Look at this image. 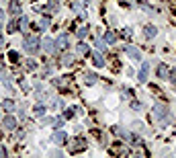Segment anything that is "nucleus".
I'll use <instances>...</instances> for the list:
<instances>
[{"instance_id": "412c9836", "label": "nucleus", "mask_w": 176, "mask_h": 158, "mask_svg": "<svg viewBox=\"0 0 176 158\" xmlns=\"http://www.w3.org/2000/svg\"><path fill=\"white\" fill-rule=\"evenodd\" d=\"M76 35H78L80 39H82V37H86V35H88V29H86V27H80V29L76 31Z\"/></svg>"}, {"instance_id": "bb28decb", "label": "nucleus", "mask_w": 176, "mask_h": 158, "mask_svg": "<svg viewBox=\"0 0 176 158\" xmlns=\"http://www.w3.org/2000/svg\"><path fill=\"white\" fill-rule=\"evenodd\" d=\"M10 60H12V62H19V54H16V51H10Z\"/></svg>"}, {"instance_id": "2eb2a0df", "label": "nucleus", "mask_w": 176, "mask_h": 158, "mask_svg": "<svg viewBox=\"0 0 176 158\" xmlns=\"http://www.w3.org/2000/svg\"><path fill=\"white\" fill-rule=\"evenodd\" d=\"M33 113H35V115H39V117H43V115H45V107H43L41 103H37V105L33 107Z\"/></svg>"}, {"instance_id": "f3484780", "label": "nucleus", "mask_w": 176, "mask_h": 158, "mask_svg": "<svg viewBox=\"0 0 176 158\" xmlns=\"http://www.w3.org/2000/svg\"><path fill=\"white\" fill-rule=\"evenodd\" d=\"M0 80H2V84H4V86H8V89H10V74L0 72Z\"/></svg>"}, {"instance_id": "473e14b6", "label": "nucleus", "mask_w": 176, "mask_h": 158, "mask_svg": "<svg viewBox=\"0 0 176 158\" xmlns=\"http://www.w3.org/2000/svg\"><path fill=\"white\" fill-rule=\"evenodd\" d=\"M2 19H4V12H2V10H0V21H2Z\"/></svg>"}, {"instance_id": "6ab92c4d", "label": "nucleus", "mask_w": 176, "mask_h": 158, "mask_svg": "<svg viewBox=\"0 0 176 158\" xmlns=\"http://www.w3.org/2000/svg\"><path fill=\"white\" fill-rule=\"evenodd\" d=\"M47 8H49V12H58V10H59V4H58V2H55V0H49Z\"/></svg>"}, {"instance_id": "dca6fc26", "label": "nucleus", "mask_w": 176, "mask_h": 158, "mask_svg": "<svg viewBox=\"0 0 176 158\" xmlns=\"http://www.w3.org/2000/svg\"><path fill=\"white\" fill-rule=\"evenodd\" d=\"M2 109H4L6 113H10V111L15 109V103H12V101H10V99H6L4 103H2Z\"/></svg>"}, {"instance_id": "2f4dec72", "label": "nucleus", "mask_w": 176, "mask_h": 158, "mask_svg": "<svg viewBox=\"0 0 176 158\" xmlns=\"http://www.w3.org/2000/svg\"><path fill=\"white\" fill-rule=\"evenodd\" d=\"M0 156H6V148H2V146H0Z\"/></svg>"}, {"instance_id": "9d476101", "label": "nucleus", "mask_w": 176, "mask_h": 158, "mask_svg": "<svg viewBox=\"0 0 176 158\" xmlns=\"http://www.w3.org/2000/svg\"><path fill=\"white\" fill-rule=\"evenodd\" d=\"M4 127L6 129H15L16 127V119L12 117V115H6L4 117Z\"/></svg>"}, {"instance_id": "aec40b11", "label": "nucleus", "mask_w": 176, "mask_h": 158, "mask_svg": "<svg viewBox=\"0 0 176 158\" xmlns=\"http://www.w3.org/2000/svg\"><path fill=\"white\" fill-rule=\"evenodd\" d=\"M143 33H146V37H154V35H156V27L147 25L146 29H143Z\"/></svg>"}, {"instance_id": "7c9ffc66", "label": "nucleus", "mask_w": 176, "mask_h": 158, "mask_svg": "<svg viewBox=\"0 0 176 158\" xmlns=\"http://www.w3.org/2000/svg\"><path fill=\"white\" fill-rule=\"evenodd\" d=\"M74 113H76V111H74V109H68V111H66V117H72Z\"/></svg>"}, {"instance_id": "0eeeda50", "label": "nucleus", "mask_w": 176, "mask_h": 158, "mask_svg": "<svg viewBox=\"0 0 176 158\" xmlns=\"http://www.w3.org/2000/svg\"><path fill=\"white\" fill-rule=\"evenodd\" d=\"M8 12L10 15H19L21 12V2L19 0H10L8 2Z\"/></svg>"}, {"instance_id": "ddd939ff", "label": "nucleus", "mask_w": 176, "mask_h": 158, "mask_svg": "<svg viewBox=\"0 0 176 158\" xmlns=\"http://www.w3.org/2000/svg\"><path fill=\"white\" fill-rule=\"evenodd\" d=\"M115 41H117V33L107 31V33H104V43H115Z\"/></svg>"}, {"instance_id": "5701e85b", "label": "nucleus", "mask_w": 176, "mask_h": 158, "mask_svg": "<svg viewBox=\"0 0 176 158\" xmlns=\"http://www.w3.org/2000/svg\"><path fill=\"white\" fill-rule=\"evenodd\" d=\"M113 132L117 133V136H121V138H127V133H125V129H123V127H115Z\"/></svg>"}, {"instance_id": "393cba45", "label": "nucleus", "mask_w": 176, "mask_h": 158, "mask_svg": "<svg viewBox=\"0 0 176 158\" xmlns=\"http://www.w3.org/2000/svg\"><path fill=\"white\" fill-rule=\"evenodd\" d=\"M78 51H80V54H88V45L86 43H80L78 45Z\"/></svg>"}, {"instance_id": "39448f33", "label": "nucleus", "mask_w": 176, "mask_h": 158, "mask_svg": "<svg viewBox=\"0 0 176 158\" xmlns=\"http://www.w3.org/2000/svg\"><path fill=\"white\" fill-rule=\"evenodd\" d=\"M147 72H150V64L143 62L141 70H139V74H137V80H139V82H146V80H147Z\"/></svg>"}, {"instance_id": "7ed1b4c3", "label": "nucleus", "mask_w": 176, "mask_h": 158, "mask_svg": "<svg viewBox=\"0 0 176 158\" xmlns=\"http://www.w3.org/2000/svg\"><path fill=\"white\" fill-rule=\"evenodd\" d=\"M88 146V142L84 138H78L76 140V144H70V152H80V150H84Z\"/></svg>"}, {"instance_id": "c756f323", "label": "nucleus", "mask_w": 176, "mask_h": 158, "mask_svg": "<svg viewBox=\"0 0 176 158\" xmlns=\"http://www.w3.org/2000/svg\"><path fill=\"white\" fill-rule=\"evenodd\" d=\"M19 117L25 119V107H19Z\"/></svg>"}, {"instance_id": "9b49d317", "label": "nucleus", "mask_w": 176, "mask_h": 158, "mask_svg": "<svg viewBox=\"0 0 176 158\" xmlns=\"http://www.w3.org/2000/svg\"><path fill=\"white\" fill-rule=\"evenodd\" d=\"M168 74H170V72H168V66L166 64H160L158 66V78H168Z\"/></svg>"}, {"instance_id": "4468645a", "label": "nucleus", "mask_w": 176, "mask_h": 158, "mask_svg": "<svg viewBox=\"0 0 176 158\" xmlns=\"http://www.w3.org/2000/svg\"><path fill=\"white\" fill-rule=\"evenodd\" d=\"M49 27V19L47 17H41V21H39V25L35 27V29H39V31H43V29H47Z\"/></svg>"}, {"instance_id": "c85d7f7f", "label": "nucleus", "mask_w": 176, "mask_h": 158, "mask_svg": "<svg viewBox=\"0 0 176 158\" xmlns=\"http://www.w3.org/2000/svg\"><path fill=\"white\" fill-rule=\"evenodd\" d=\"M96 47H98V50H103V47H104V41L103 39H96Z\"/></svg>"}, {"instance_id": "b1692460", "label": "nucleus", "mask_w": 176, "mask_h": 158, "mask_svg": "<svg viewBox=\"0 0 176 158\" xmlns=\"http://www.w3.org/2000/svg\"><path fill=\"white\" fill-rule=\"evenodd\" d=\"M62 64L70 66V64H72V55H64V58H62Z\"/></svg>"}, {"instance_id": "f704fd0d", "label": "nucleus", "mask_w": 176, "mask_h": 158, "mask_svg": "<svg viewBox=\"0 0 176 158\" xmlns=\"http://www.w3.org/2000/svg\"><path fill=\"white\" fill-rule=\"evenodd\" d=\"M0 31H2V27H0Z\"/></svg>"}, {"instance_id": "f03ea898", "label": "nucleus", "mask_w": 176, "mask_h": 158, "mask_svg": "<svg viewBox=\"0 0 176 158\" xmlns=\"http://www.w3.org/2000/svg\"><path fill=\"white\" fill-rule=\"evenodd\" d=\"M39 39L37 37H25V41H23V50L27 51V54H37L39 51Z\"/></svg>"}, {"instance_id": "cd10ccee", "label": "nucleus", "mask_w": 176, "mask_h": 158, "mask_svg": "<svg viewBox=\"0 0 176 158\" xmlns=\"http://www.w3.org/2000/svg\"><path fill=\"white\" fill-rule=\"evenodd\" d=\"M62 123H64V119H62V117H59V119H53V127H59Z\"/></svg>"}, {"instance_id": "1a4fd4ad", "label": "nucleus", "mask_w": 176, "mask_h": 158, "mask_svg": "<svg viewBox=\"0 0 176 158\" xmlns=\"http://www.w3.org/2000/svg\"><path fill=\"white\" fill-rule=\"evenodd\" d=\"M55 47H59V50H66V47H68V35H59L58 41H55Z\"/></svg>"}, {"instance_id": "423d86ee", "label": "nucleus", "mask_w": 176, "mask_h": 158, "mask_svg": "<svg viewBox=\"0 0 176 158\" xmlns=\"http://www.w3.org/2000/svg\"><path fill=\"white\" fill-rule=\"evenodd\" d=\"M66 138H68V136H66V133L62 132V129H58V132L53 133V138H51V142H53V144H66Z\"/></svg>"}, {"instance_id": "6e6552de", "label": "nucleus", "mask_w": 176, "mask_h": 158, "mask_svg": "<svg viewBox=\"0 0 176 158\" xmlns=\"http://www.w3.org/2000/svg\"><path fill=\"white\" fill-rule=\"evenodd\" d=\"M41 47H43L45 51H53L55 50V43H53V39H51V37H45V39L41 41Z\"/></svg>"}, {"instance_id": "f257e3e1", "label": "nucleus", "mask_w": 176, "mask_h": 158, "mask_svg": "<svg viewBox=\"0 0 176 158\" xmlns=\"http://www.w3.org/2000/svg\"><path fill=\"white\" fill-rule=\"evenodd\" d=\"M154 117H156V119H160V121H164V123H168V121L172 119L170 109H168V107H164V105H154Z\"/></svg>"}, {"instance_id": "20e7f679", "label": "nucleus", "mask_w": 176, "mask_h": 158, "mask_svg": "<svg viewBox=\"0 0 176 158\" xmlns=\"http://www.w3.org/2000/svg\"><path fill=\"white\" fill-rule=\"evenodd\" d=\"M125 54H127L131 60H137V62L141 60V51L137 50V47H131V45H127V47H125Z\"/></svg>"}, {"instance_id": "a211bd4d", "label": "nucleus", "mask_w": 176, "mask_h": 158, "mask_svg": "<svg viewBox=\"0 0 176 158\" xmlns=\"http://www.w3.org/2000/svg\"><path fill=\"white\" fill-rule=\"evenodd\" d=\"M84 80H86V84H94L96 82V74H94V72H88V74L84 76Z\"/></svg>"}, {"instance_id": "f8f14e48", "label": "nucleus", "mask_w": 176, "mask_h": 158, "mask_svg": "<svg viewBox=\"0 0 176 158\" xmlns=\"http://www.w3.org/2000/svg\"><path fill=\"white\" fill-rule=\"evenodd\" d=\"M92 62H94V66H96V68H103V66H104V58H103V54H98V51H96V54L92 55Z\"/></svg>"}, {"instance_id": "4be33fe9", "label": "nucleus", "mask_w": 176, "mask_h": 158, "mask_svg": "<svg viewBox=\"0 0 176 158\" xmlns=\"http://www.w3.org/2000/svg\"><path fill=\"white\" fill-rule=\"evenodd\" d=\"M27 25H29V19H27V17H23V19L19 21V29H27Z\"/></svg>"}, {"instance_id": "a878e982", "label": "nucleus", "mask_w": 176, "mask_h": 158, "mask_svg": "<svg viewBox=\"0 0 176 158\" xmlns=\"http://www.w3.org/2000/svg\"><path fill=\"white\" fill-rule=\"evenodd\" d=\"M168 78H170V82H172V84H174V86H176V70H174V72H172V74H168Z\"/></svg>"}, {"instance_id": "72a5a7b5", "label": "nucleus", "mask_w": 176, "mask_h": 158, "mask_svg": "<svg viewBox=\"0 0 176 158\" xmlns=\"http://www.w3.org/2000/svg\"><path fill=\"white\" fill-rule=\"evenodd\" d=\"M0 72H2V62H0Z\"/></svg>"}]
</instances>
